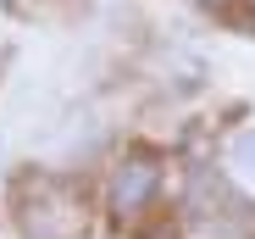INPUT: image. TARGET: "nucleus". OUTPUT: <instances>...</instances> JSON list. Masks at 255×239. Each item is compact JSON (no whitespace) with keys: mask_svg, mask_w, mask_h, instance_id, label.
Segmentation results:
<instances>
[{"mask_svg":"<svg viewBox=\"0 0 255 239\" xmlns=\"http://www.w3.org/2000/svg\"><path fill=\"white\" fill-rule=\"evenodd\" d=\"M233 156L244 167H255V134H239V145H233Z\"/></svg>","mask_w":255,"mask_h":239,"instance_id":"4","label":"nucleus"},{"mask_svg":"<svg viewBox=\"0 0 255 239\" xmlns=\"http://www.w3.org/2000/svg\"><path fill=\"white\" fill-rule=\"evenodd\" d=\"M211 239H255V212L228 206L222 217H211Z\"/></svg>","mask_w":255,"mask_h":239,"instance_id":"3","label":"nucleus"},{"mask_svg":"<svg viewBox=\"0 0 255 239\" xmlns=\"http://www.w3.org/2000/svg\"><path fill=\"white\" fill-rule=\"evenodd\" d=\"M222 201H228V184H222L217 173L200 167V173L189 178V217H217L211 206H222Z\"/></svg>","mask_w":255,"mask_h":239,"instance_id":"2","label":"nucleus"},{"mask_svg":"<svg viewBox=\"0 0 255 239\" xmlns=\"http://www.w3.org/2000/svg\"><path fill=\"white\" fill-rule=\"evenodd\" d=\"M155 184H161V167L150 162V156L122 162L117 178H111V217H117V223H133V217L155 201Z\"/></svg>","mask_w":255,"mask_h":239,"instance_id":"1","label":"nucleus"}]
</instances>
